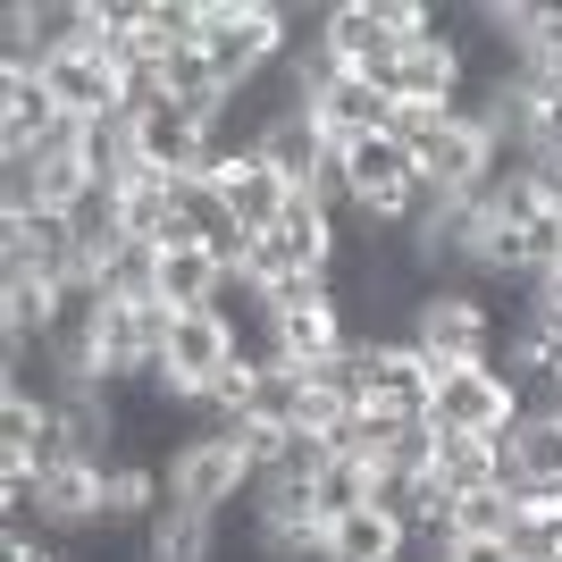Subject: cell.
<instances>
[{
  "label": "cell",
  "instance_id": "cell-1",
  "mask_svg": "<svg viewBox=\"0 0 562 562\" xmlns=\"http://www.w3.org/2000/svg\"><path fill=\"white\" fill-rule=\"evenodd\" d=\"M495 345H504V319L479 303V285L437 278L412 303V352L428 370H479V361H495Z\"/></svg>",
  "mask_w": 562,
  "mask_h": 562
},
{
  "label": "cell",
  "instance_id": "cell-2",
  "mask_svg": "<svg viewBox=\"0 0 562 562\" xmlns=\"http://www.w3.org/2000/svg\"><path fill=\"white\" fill-rule=\"evenodd\" d=\"M294 50V9L285 0H211V25H202V59L218 68V85H252L260 68H278Z\"/></svg>",
  "mask_w": 562,
  "mask_h": 562
},
{
  "label": "cell",
  "instance_id": "cell-3",
  "mask_svg": "<svg viewBox=\"0 0 562 562\" xmlns=\"http://www.w3.org/2000/svg\"><path fill=\"white\" fill-rule=\"evenodd\" d=\"M160 479H168V504H193V513H227V504H244V495L260 487V470L244 462L235 428H211V437H193V446L177 453Z\"/></svg>",
  "mask_w": 562,
  "mask_h": 562
},
{
  "label": "cell",
  "instance_id": "cell-4",
  "mask_svg": "<svg viewBox=\"0 0 562 562\" xmlns=\"http://www.w3.org/2000/svg\"><path fill=\"white\" fill-rule=\"evenodd\" d=\"M520 403H513V378L479 361V370H437V395H428V428H446V437H495V428H513Z\"/></svg>",
  "mask_w": 562,
  "mask_h": 562
},
{
  "label": "cell",
  "instance_id": "cell-5",
  "mask_svg": "<svg viewBox=\"0 0 562 562\" xmlns=\"http://www.w3.org/2000/svg\"><path fill=\"white\" fill-rule=\"evenodd\" d=\"M361 352V403H378V412H412V420H428V395H437V370H428L420 352L403 345V336H386V345H352Z\"/></svg>",
  "mask_w": 562,
  "mask_h": 562
},
{
  "label": "cell",
  "instance_id": "cell-6",
  "mask_svg": "<svg viewBox=\"0 0 562 562\" xmlns=\"http://www.w3.org/2000/svg\"><path fill=\"white\" fill-rule=\"evenodd\" d=\"M420 177L446 193V202H470V193L495 177V135H487V126H470V117H446L437 143H420Z\"/></svg>",
  "mask_w": 562,
  "mask_h": 562
},
{
  "label": "cell",
  "instance_id": "cell-7",
  "mask_svg": "<svg viewBox=\"0 0 562 562\" xmlns=\"http://www.w3.org/2000/svg\"><path fill=\"white\" fill-rule=\"evenodd\" d=\"M126 135H135V160L151 168V177H202V168H211V126L186 117L177 101L151 110V117H126Z\"/></svg>",
  "mask_w": 562,
  "mask_h": 562
},
{
  "label": "cell",
  "instance_id": "cell-8",
  "mask_svg": "<svg viewBox=\"0 0 562 562\" xmlns=\"http://www.w3.org/2000/svg\"><path fill=\"white\" fill-rule=\"evenodd\" d=\"M370 85H386V101H437V110H453V101H462V50L437 43V34H428V43H403Z\"/></svg>",
  "mask_w": 562,
  "mask_h": 562
},
{
  "label": "cell",
  "instance_id": "cell-9",
  "mask_svg": "<svg viewBox=\"0 0 562 562\" xmlns=\"http://www.w3.org/2000/svg\"><path fill=\"white\" fill-rule=\"evenodd\" d=\"M311 117H319L336 143H361V135H386V126H395V101H386V85H370V76L328 68L319 93H311Z\"/></svg>",
  "mask_w": 562,
  "mask_h": 562
},
{
  "label": "cell",
  "instance_id": "cell-10",
  "mask_svg": "<svg viewBox=\"0 0 562 562\" xmlns=\"http://www.w3.org/2000/svg\"><path fill=\"white\" fill-rule=\"evenodd\" d=\"M319 50H328L336 68H352V76H378L403 43L386 34V9H378V0H336L328 25H319Z\"/></svg>",
  "mask_w": 562,
  "mask_h": 562
},
{
  "label": "cell",
  "instance_id": "cell-11",
  "mask_svg": "<svg viewBox=\"0 0 562 562\" xmlns=\"http://www.w3.org/2000/svg\"><path fill=\"white\" fill-rule=\"evenodd\" d=\"M328 160H336V135L319 126L311 110H294V117H278L269 135H260V168H278L285 186H303V193H319V177H328Z\"/></svg>",
  "mask_w": 562,
  "mask_h": 562
},
{
  "label": "cell",
  "instance_id": "cell-12",
  "mask_svg": "<svg viewBox=\"0 0 562 562\" xmlns=\"http://www.w3.org/2000/svg\"><path fill=\"white\" fill-rule=\"evenodd\" d=\"M336 352H352L336 303H303V311H278V319H269V361H285V370H319Z\"/></svg>",
  "mask_w": 562,
  "mask_h": 562
},
{
  "label": "cell",
  "instance_id": "cell-13",
  "mask_svg": "<svg viewBox=\"0 0 562 562\" xmlns=\"http://www.w3.org/2000/svg\"><path fill=\"white\" fill-rule=\"evenodd\" d=\"M202 186H218L227 193V211H235V227H252V235H278V218H285V202H294V186H285L278 168H260V160H235V168H211Z\"/></svg>",
  "mask_w": 562,
  "mask_h": 562
},
{
  "label": "cell",
  "instance_id": "cell-14",
  "mask_svg": "<svg viewBox=\"0 0 562 562\" xmlns=\"http://www.w3.org/2000/svg\"><path fill=\"white\" fill-rule=\"evenodd\" d=\"M59 117H68V110L50 101L43 76H0V151H34Z\"/></svg>",
  "mask_w": 562,
  "mask_h": 562
},
{
  "label": "cell",
  "instance_id": "cell-15",
  "mask_svg": "<svg viewBox=\"0 0 562 562\" xmlns=\"http://www.w3.org/2000/svg\"><path fill=\"white\" fill-rule=\"evenodd\" d=\"M328 562H403V520L395 513H345L328 529Z\"/></svg>",
  "mask_w": 562,
  "mask_h": 562
},
{
  "label": "cell",
  "instance_id": "cell-16",
  "mask_svg": "<svg viewBox=\"0 0 562 562\" xmlns=\"http://www.w3.org/2000/svg\"><path fill=\"white\" fill-rule=\"evenodd\" d=\"M218 285H227V269H218L202 244H186V252H160V303L168 311H211Z\"/></svg>",
  "mask_w": 562,
  "mask_h": 562
},
{
  "label": "cell",
  "instance_id": "cell-17",
  "mask_svg": "<svg viewBox=\"0 0 562 562\" xmlns=\"http://www.w3.org/2000/svg\"><path fill=\"white\" fill-rule=\"evenodd\" d=\"M370 495H378V470L370 462H345V453H336L328 470H319V487H311V504H319V520H345V513H370Z\"/></svg>",
  "mask_w": 562,
  "mask_h": 562
},
{
  "label": "cell",
  "instance_id": "cell-18",
  "mask_svg": "<svg viewBox=\"0 0 562 562\" xmlns=\"http://www.w3.org/2000/svg\"><path fill=\"white\" fill-rule=\"evenodd\" d=\"M437 487H453V495L495 487V446L487 437H446V428H437Z\"/></svg>",
  "mask_w": 562,
  "mask_h": 562
},
{
  "label": "cell",
  "instance_id": "cell-19",
  "mask_svg": "<svg viewBox=\"0 0 562 562\" xmlns=\"http://www.w3.org/2000/svg\"><path fill=\"white\" fill-rule=\"evenodd\" d=\"M520 529V504L504 487H479V495H462L453 504V538H479V546H504Z\"/></svg>",
  "mask_w": 562,
  "mask_h": 562
},
{
  "label": "cell",
  "instance_id": "cell-20",
  "mask_svg": "<svg viewBox=\"0 0 562 562\" xmlns=\"http://www.w3.org/2000/svg\"><path fill=\"white\" fill-rule=\"evenodd\" d=\"M244 420L294 428V420H303V370H285V361H260V386H252V412H244Z\"/></svg>",
  "mask_w": 562,
  "mask_h": 562
},
{
  "label": "cell",
  "instance_id": "cell-21",
  "mask_svg": "<svg viewBox=\"0 0 562 562\" xmlns=\"http://www.w3.org/2000/svg\"><path fill=\"white\" fill-rule=\"evenodd\" d=\"M529 135L538 160H562V68H529Z\"/></svg>",
  "mask_w": 562,
  "mask_h": 562
},
{
  "label": "cell",
  "instance_id": "cell-22",
  "mask_svg": "<svg viewBox=\"0 0 562 562\" xmlns=\"http://www.w3.org/2000/svg\"><path fill=\"white\" fill-rule=\"evenodd\" d=\"M328 462H336L328 437H303V428H294V437L278 446V462H269V487H319V470H328Z\"/></svg>",
  "mask_w": 562,
  "mask_h": 562
},
{
  "label": "cell",
  "instance_id": "cell-23",
  "mask_svg": "<svg viewBox=\"0 0 562 562\" xmlns=\"http://www.w3.org/2000/svg\"><path fill=\"white\" fill-rule=\"evenodd\" d=\"M446 117H453V110H437V101H395V126H386V135L420 151V143H437V126H446Z\"/></svg>",
  "mask_w": 562,
  "mask_h": 562
},
{
  "label": "cell",
  "instance_id": "cell-24",
  "mask_svg": "<svg viewBox=\"0 0 562 562\" xmlns=\"http://www.w3.org/2000/svg\"><path fill=\"white\" fill-rule=\"evenodd\" d=\"M294 437V428H269V420H235V446H244V462L269 479V462H278V446Z\"/></svg>",
  "mask_w": 562,
  "mask_h": 562
},
{
  "label": "cell",
  "instance_id": "cell-25",
  "mask_svg": "<svg viewBox=\"0 0 562 562\" xmlns=\"http://www.w3.org/2000/svg\"><path fill=\"white\" fill-rule=\"evenodd\" d=\"M453 562H513V546H479V538H462V546H453Z\"/></svg>",
  "mask_w": 562,
  "mask_h": 562
}]
</instances>
